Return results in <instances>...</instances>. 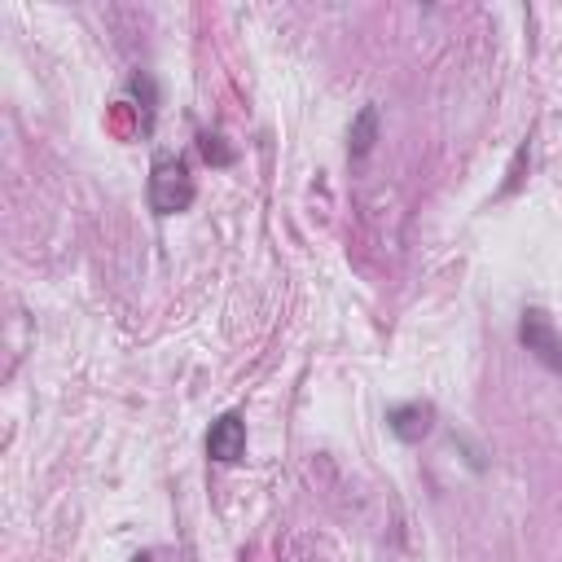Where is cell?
Returning <instances> with one entry per match:
<instances>
[{
  "label": "cell",
  "instance_id": "5",
  "mask_svg": "<svg viewBox=\"0 0 562 562\" xmlns=\"http://www.w3.org/2000/svg\"><path fill=\"white\" fill-rule=\"evenodd\" d=\"M373 140H378V110L364 105V110L356 114V123H351V140H347L351 158H364V154L373 149Z\"/></svg>",
  "mask_w": 562,
  "mask_h": 562
},
{
  "label": "cell",
  "instance_id": "4",
  "mask_svg": "<svg viewBox=\"0 0 562 562\" xmlns=\"http://www.w3.org/2000/svg\"><path fill=\"white\" fill-rule=\"evenodd\" d=\"M386 426H391L395 439H404V443H422V439L430 435V426H435V404H426V400L395 404V408L386 413Z\"/></svg>",
  "mask_w": 562,
  "mask_h": 562
},
{
  "label": "cell",
  "instance_id": "3",
  "mask_svg": "<svg viewBox=\"0 0 562 562\" xmlns=\"http://www.w3.org/2000/svg\"><path fill=\"white\" fill-rule=\"evenodd\" d=\"M206 457L220 461V465H233V461L246 457V422H241V413H224V417L211 422V430H206Z\"/></svg>",
  "mask_w": 562,
  "mask_h": 562
},
{
  "label": "cell",
  "instance_id": "2",
  "mask_svg": "<svg viewBox=\"0 0 562 562\" xmlns=\"http://www.w3.org/2000/svg\"><path fill=\"white\" fill-rule=\"evenodd\" d=\"M518 342L553 373H562V334L553 329V316L544 307H527L518 321Z\"/></svg>",
  "mask_w": 562,
  "mask_h": 562
},
{
  "label": "cell",
  "instance_id": "1",
  "mask_svg": "<svg viewBox=\"0 0 562 562\" xmlns=\"http://www.w3.org/2000/svg\"><path fill=\"white\" fill-rule=\"evenodd\" d=\"M193 198H198V189H193L189 167L171 154H158L149 167V211L154 215H180L193 206Z\"/></svg>",
  "mask_w": 562,
  "mask_h": 562
},
{
  "label": "cell",
  "instance_id": "6",
  "mask_svg": "<svg viewBox=\"0 0 562 562\" xmlns=\"http://www.w3.org/2000/svg\"><path fill=\"white\" fill-rule=\"evenodd\" d=\"M198 145H202V154H206V162H215V167H228L233 162V154L220 145V136H211V132H202L198 136Z\"/></svg>",
  "mask_w": 562,
  "mask_h": 562
}]
</instances>
